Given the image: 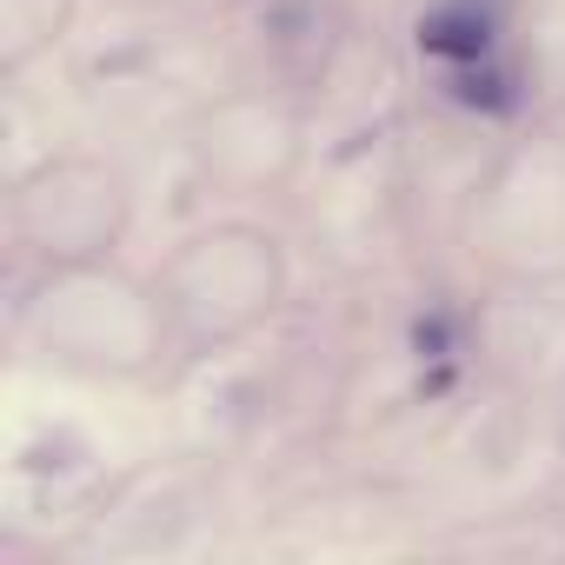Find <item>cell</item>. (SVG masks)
<instances>
[{
    "instance_id": "cell-1",
    "label": "cell",
    "mask_w": 565,
    "mask_h": 565,
    "mask_svg": "<svg viewBox=\"0 0 565 565\" xmlns=\"http://www.w3.org/2000/svg\"><path fill=\"white\" fill-rule=\"evenodd\" d=\"M492 34H499V14L486 8V0H446V8H433L419 21V47L433 61H459V67L466 61H486Z\"/></svg>"
},
{
    "instance_id": "cell-2",
    "label": "cell",
    "mask_w": 565,
    "mask_h": 565,
    "mask_svg": "<svg viewBox=\"0 0 565 565\" xmlns=\"http://www.w3.org/2000/svg\"><path fill=\"white\" fill-rule=\"evenodd\" d=\"M452 100L459 107H486V114H512L519 107V87H512V74H499L486 61H466V74L452 81Z\"/></svg>"
},
{
    "instance_id": "cell-3",
    "label": "cell",
    "mask_w": 565,
    "mask_h": 565,
    "mask_svg": "<svg viewBox=\"0 0 565 565\" xmlns=\"http://www.w3.org/2000/svg\"><path fill=\"white\" fill-rule=\"evenodd\" d=\"M413 353H419V360H446V353H452V320H446V313H426V320L413 327Z\"/></svg>"
}]
</instances>
